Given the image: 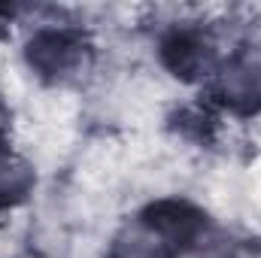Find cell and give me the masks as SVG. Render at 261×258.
<instances>
[{"label":"cell","instance_id":"1","mask_svg":"<svg viewBox=\"0 0 261 258\" xmlns=\"http://www.w3.org/2000/svg\"><path fill=\"white\" fill-rule=\"evenodd\" d=\"M222 94L225 100L237 104V107H258L261 104V61L255 58H243L237 64H231L222 73Z\"/></svg>","mask_w":261,"mask_h":258}]
</instances>
